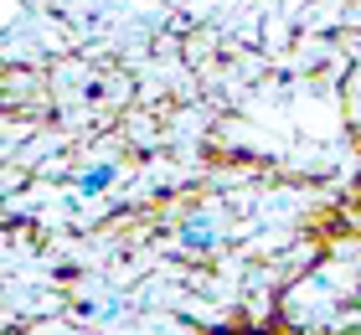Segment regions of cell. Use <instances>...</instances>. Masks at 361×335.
Here are the masks:
<instances>
[{
	"label": "cell",
	"instance_id": "cell-1",
	"mask_svg": "<svg viewBox=\"0 0 361 335\" xmlns=\"http://www.w3.org/2000/svg\"><path fill=\"white\" fill-rule=\"evenodd\" d=\"M180 243H186L191 253H207V248L217 243V217H212V212H196L191 222H186V232H180Z\"/></svg>",
	"mask_w": 361,
	"mask_h": 335
},
{
	"label": "cell",
	"instance_id": "cell-2",
	"mask_svg": "<svg viewBox=\"0 0 361 335\" xmlns=\"http://www.w3.org/2000/svg\"><path fill=\"white\" fill-rule=\"evenodd\" d=\"M109 181H114V165H98V171H88V176H83V191H104Z\"/></svg>",
	"mask_w": 361,
	"mask_h": 335
},
{
	"label": "cell",
	"instance_id": "cell-3",
	"mask_svg": "<svg viewBox=\"0 0 361 335\" xmlns=\"http://www.w3.org/2000/svg\"><path fill=\"white\" fill-rule=\"evenodd\" d=\"M0 16H6V0H0Z\"/></svg>",
	"mask_w": 361,
	"mask_h": 335
}]
</instances>
